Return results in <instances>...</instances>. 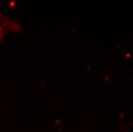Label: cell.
I'll list each match as a JSON object with an SVG mask.
<instances>
[{"instance_id": "1", "label": "cell", "mask_w": 133, "mask_h": 132, "mask_svg": "<svg viewBox=\"0 0 133 132\" xmlns=\"http://www.w3.org/2000/svg\"><path fill=\"white\" fill-rule=\"evenodd\" d=\"M5 33V25H4V20L0 15V41L4 37Z\"/></svg>"}]
</instances>
